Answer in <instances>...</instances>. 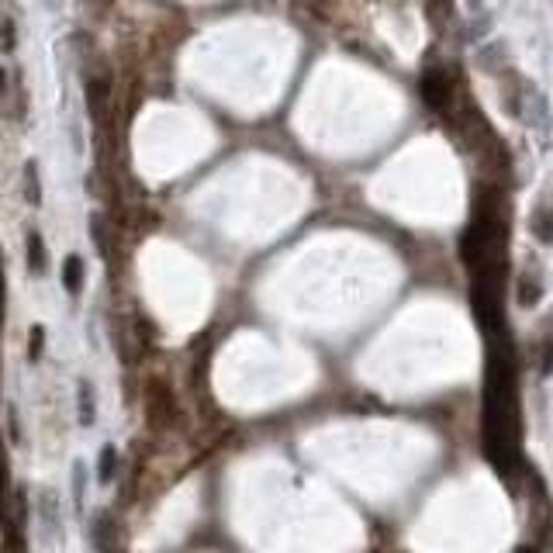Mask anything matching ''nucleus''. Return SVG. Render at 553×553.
<instances>
[{
    "label": "nucleus",
    "mask_w": 553,
    "mask_h": 553,
    "mask_svg": "<svg viewBox=\"0 0 553 553\" xmlns=\"http://www.w3.org/2000/svg\"><path fill=\"white\" fill-rule=\"evenodd\" d=\"M422 94H425L429 108L446 111L450 108V101L457 97V84H453V76H450L446 69H429L425 80H422Z\"/></svg>",
    "instance_id": "f257e3e1"
},
{
    "label": "nucleus",
    "mask_w": 553,
    "mask_h": 553,
    "mask_svg": "<svg viewBox=\"0 0 553 553\" xmlns=\"http://www.w3.org/2000/svg\"><path fill=\"white\" fill-rule=\"evenodd\" d=\"M35 512H39V526H42V540H56L59 536V515H63V509H59V498H56V491H49V487H42L39 491V498H35Z\"/></svg>",
    "instance_id": "f03ea898"
},
{
    "label": "nucleus",
    "mask_w": 553,
    "mask_h": 553,
    "mask_svg": "<svg viewBox=\"0 0 553 553\" xmlns=\"http://www.w3.org/2000/svg\"><path fill=\"white\" fill-rule=\"evenodd\" d=\"M24 256H28L31 277H45V273H49V249H45V239L39 228H31V232L24 236Z\"/></svg>",
    "instance_id": "7ed1b4c3"
},
{
    "label": "nucleus",
    "mask_w": 553,
    "mask_h": 553,
    "mask_svg": "<svg viewBox=\"0 0 553 553\" xmlns=\"http://www.w3.org/2000/svg\"><path fill=\"white\" fill-rule=\"evenodd\" d=\"M515 294H519V305H522V308H532V305L540 301L543 281L536 277V270H522V273L515 277Z\"/></svg>",
    "instance_id": "20e7f679"
},
{
    "label": "nucleus",
    "mask_w": 553,
    "mask_h": 553,
    "mask_svg": "<svg viewBox=\"0 0 553 553\" xmlns=\"http://www.w3.org/2000/svg\"><path fill=\"white\" fill-rule=\"evenodd\" d=\"M530 232L532 239L553 245V204H540L530 215Z\"/></svg>",
    "instance_id": "39448f33"
},
{
    "label": "nucleus",
    "mask_w": 553,
    "mask_h": 553,
    "mask_svg": "<svg viewBox=\"0 0 553 553\" xmlns=\"http://www.w3.org/2000/svg\"><path fill=\"white\" fill-rule=\"evenodd\" d=\"M84 273H87L84 260H80L76 253L67 256V263H63V290H67L69 298H80V290H84Z\"/></svg>",
    "instance_id": "423d86ee"
},
{
    "label": "nucleus",
    "mask_w": 553,
    "mask_h": 553,
    "mask_svg": "<svg viewBox=\"0 0 553 553\" xmlns=\"http://www.w3.org/2000/svg\"><path fill=\"white\" fill-rule=\"evenodd\" d=\"M76 412H80V425H94V419H97V405H94V388H90V380H80V384H76Z\"/></svg>",
    "instance_id": "0eeeda50"
},
{
    "label": "nucleus",
    "mask_w": 553,
    "mask_h": 553,
    "mask_svg": "<svg viewBox=\"0 0 553 553\" xmlns=\"http://www.w3.org/2000/svg\"><path fill=\"white\" fill-rule=\"evenodd\" d=\"M22 174H24V201H28V204H42V177H39V163L28 159Z\"/></svg>",
    "instance_id": "6e6552de"
},
{
    "label": "nucleus",
    "mask_w": 553,
    "mask_h": 553,
    "mask_svg": "<svg viewBox=\"0 0 553 553\" xmlns=\"http://www.w3.org/2000/svg\"><path fill=\"white\" fill-rule=\"evenodd\" d=\"M453 4H457V0H425V14H429L433 28H446V24H450V18H453Z\"/></svg>",
    "instance_id": "1a4fd4ad"
},
{
    "label": "nucleus",
    "mask_w": 553,
    "mask_h": 553,
    "mask_svg": "<svg viewBox=\"0 0 553 553\" xmlns=\"http://www.w3.org/2000/svg\"><path fill=\"white\" fill-rule=\"evenodd\" d=\"M84 495H87V464L76 460L73 464V509H76V515H84Z\"/></svg>",
    "instance_id": "9d476101"
},
{
    "label": "nucleus",
    "mask_w": 553,
    "mask_h": 553,
    "mask_svg": "<svg viewBox=\"0 0 553 553\" xmlns=\"http://www.w3.org/2000/svg\"><path fill=\"white\" fill-rule=\"evenodd\" d=\"M104 101H108V80L104 76H87V104L94 108V114L104 111Z\"/></svg>",
    "instance_id": "9b49d317"
},
{
    "label": "nucleus",
    "mask_w": 553,
    "mask_h": 553,
    "mask_svg": "<svg viewBox=\"0 0 553 553\" xmlns=\"http://www.w3.org/2000/svg\"><path fill=\"white\" fill-rule=\"evenodd\" d=\"M114 470H118V450H114V446H104V450H101V460H97V481H101V485H111V481H114Z\"/></svg>",
    "instance_id": "f8f14e48"
},
{
    "label": "nucleus",
    "mask_w": 553,
    "mask_h": 553,
    "mask_svg": "<svg viewBox=\"0 0 553 553\" xmlns=\"http://www.w3.org/2000/svg\"><path fill=\"white\" fill-rule=\"evenodd\" d=\"M45 356V329L42 326H31L28 332V363H39Z\"/></svg>",
    "instance_id": "ddd939ff"
},
{
    "label": "nucleus",
    "mask_w": 553,
    "mask_h": 553,
    "mask_svg": "<svg viewBox=\"0 0 553 553\" xmlns=\"http://www.w3.org/2000/svg\"><path fill=\"white\" fill-rule=\"evenodd\" d=\"M0 49L4 52H14L18 49V28H14V18H0Z\"/></svg>",
    "instance_id": "4468645a"
},
{
    "label": "nucleus",
    "mask_w": 553,
    "mask_h": 553,
    "mask_svg": "<svg viewBox=\"0 0 553 553\" xmlns=\"http://www.w3.org/2000/svg\"><path fill=\"white\" fill-rule=\"evenodd\" d=\"M540 370L543 374H553V332L547 335V343H543V356H540Z\"/></svg>",
    "instance_id": "2eb2a0df"
},
{
    "label": "nucleus",
    "mask_w": 553,
    "mask_h": 553,
    "mask_svg": "<svg viewBox=\"0 0 553 553\" xmlns=\"http://www.w3.org/2000/svg\"><path fill=\"white\" fill-rule=\"evenodd\" d=\"M7 94V73H4V67H0V97Z\"/></svg>",
    "instance_id": "dca6fc26"
},
{
    "label": "nucleus",
    "mask_w": 553,
    "mask_h": 553,
    "mask_svg": "<svg viewBox=\"0 0 553 553\" xmlns=\"http://www.w3.org/2000/svg\"><path fill=\"white\" fill-rule=\"evenodd\" d=\"M0 318H4V270H0Z\"/></svg>",
    "instance_id": "f3484780"
},
{
    "label": "nucleus",
    "mask_w": 553,
    "mask_h": 553,
    "mask_svg": "<svg viewBox=\"0 0 553 553\" xmlns=\"http://www.w3.org/2000/svg\"><path fill=\"white\" fill-rule=\"evenodd\" d=\"M45 7H49V11H59V7H63V0H45Z\"/></svg>",
    "instance_id": "a211bd4d"
},
{
    "label": "nucleus",
    "mask_w": 553,
    "mask_h": 553,
    "mask_svg": "<svg viewBox=\"0 0 553 553\" xmlns=\"http://www.w3.org/2000/svg\"><path fill=\"white\" fill-rule=\"evenodd\" d=\"M467 4H470V7H477V4H481V0H467Z\"/></svg>",
    "instance_id": "6ab92c4d"
},
{
    "label": "nucleus",
    "mask_w": 553,
    "mask_h": 553,
    "mask_svg": "<svg viewBox=\"0 0 553 553\" xmlns=\"http://www.w3.org/2000/svg\"><path fill=\"white\" fill-rule=\"evenodd\" d=\"M519 553H532V550H519Z\"/></svg>",
    "instance_id": "aec40b11"
}]
</instances>
